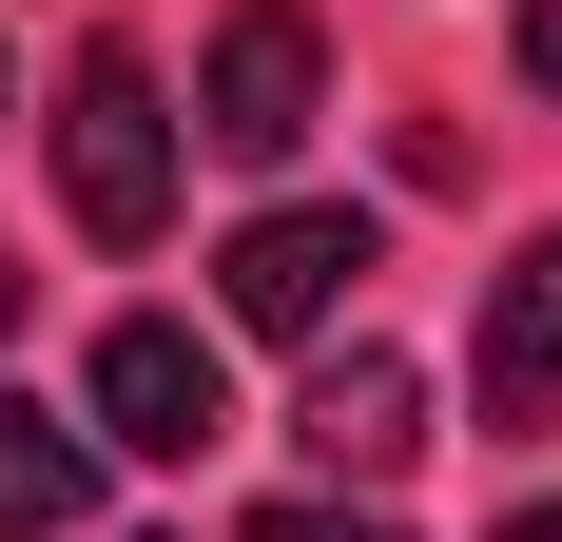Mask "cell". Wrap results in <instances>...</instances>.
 I'll return each instance as SVG.
<instances>
[{"label":"cell","instance_id":"obj_1","mask_svg":"<svg viewBox=\"0 0 562 542\" xmlns=\"http://www.w3.org/2000/svg\"><path fill=\"white\" fill-rule=\"evenodd\" d=\"M58 194H78L98 252H136L175 214V98H156L136 39H78V78H58Z\"/></svg>","mask_w":562,"mask_h":542},{"label":"cell","instance_id":"obj_2","mask_svg":"<svg viewBox=\"0 0 562 542\" xmlns=\"http://www.w3.org/2000/svg\"><path fill=\"white\" fill-rule=\"evenodd\" d=\"M330 116V39H311V0H233L214 58H194V136L214 156H291Z\"/></svg>","mask_w":562,"mask_h":542},{"label":"cell","instance_id":"obj_3","mask_svg":"<svg viewBox=\"0 0 562 542\" xmlns=\"http://www.w3.org/2000/svg\"><path fill=\"white\" fill-rule=\"evenodd\" d=\"M214 427H233V387H214V329H175V310H116V329H98V445H136V465H194Z\"/></svg>","mask_w":562,"mask_h":542},{"label":"cell","instance_id":"obj_4","mask_svg":"<svg viewBox=\"0 0 562 542\" xmlns=\"http://www.w3.org/2000/svg\"><path fill=\"white\" fill-rule=\"evenodd\" d=\"M349 271H369V214H349V194H272V214L214 252V291H233V329H291V349H311V329L349 310Z\"/></svg>","mask_w":562,"mask_h":542},{"label":"cell","instance_id":"obj_5","mask_svg":"<svg viewBox=\"0 0 562 542\" xmlns=\"http://www.w3.org/2000/svg\"><path fill=\"white\" fill-rule=\"evenodd\" d=\"M291 427H311V465H330V485H389L407 445H427V369H407V349H330Z\"/></svg>","mask_w":562,"mask_h":542},{"label":"cell","instance_id":"obj_6","mask_svg":"<svg viewBox=\"0 0 562 542\" xmlns=\"http://www.w3.org/2000/svg\"><path fill=\"white\" fill-rule=\"evenodd\" d=\"M465 369H485V427H543L562 407V233H524V252L485 271V349H465Z\"/></svg>","mask_w":562,"mask_h":542},{"label":"cell","instance_id":"obj_7","mask_svg":"<svg viewBox=\"0 0 562 542\" xmlns=\"http://www.w3.org/2000/svg\"><path fill=\"white\" fill-rule=\"evenodd\" d=\"M58 523H98V427L0 387V542H58Z\"/></svg>","mask_w":562,"mask_h":542},{"label":"cell","instance_id":"obj_8","mask_svg":"<svg viewBox=\"0 0 562 542\" xmlns=\"http://www.w3.org/2000/svg\"><path fill=\"white\" fill-rule=\"evenodd\" d=\"M252 542H407V523H369V504H252Z\"/></svg>","mask_w":562,"mask_h":542},{"label":"cell","instance_id":"obj_9","mask_svg":"<svg viewBox=\"0 0 562 542\" xmlns=\"http://www.w3.org/2000/svg\"><path fill=\"white\" fill-rule=\"evenodd\" d=\"M524 78H543V98H562V0H524Z\"/></svg>","mask_w":562,"mask_h":542},{"label":"cell","instance_id":"obj_10","mask_svg":"<svg viewBox=\"0 0 562 542\" xmlns=\"http://www.w3.org/2000/svg\"><path fill=\"white\" fill-rule=\"evenodd\" d=\"M505 542H562V504H505Z\"/></svg>","mask_w":562,"mask_h":542},{"label":"cell","instance_id":"obj_11","mask_svg":"<svg viewBox=\"0 0 562 542\" xmlns=\"http://www.w3.org/2000/svg\"><path fill=\"white\" fill-rule=\"evenodd\" d=\"M0 329H20V252H0Z\"/></svg>","mask_w":562,"mask_h":542},{"label":"cell","instance_id":"obj_12","mask_svg":"<svg viewBox=\"0 0 562 542\" xmlns=\"http://www.w3.org/2000/svg\"><path fill=\"white\" fill-rule=\"evenodd\" d=\"M0 116H20V78H0Z\"/></svg>","mask_w":562,"mask_h":542}]
</instances>
